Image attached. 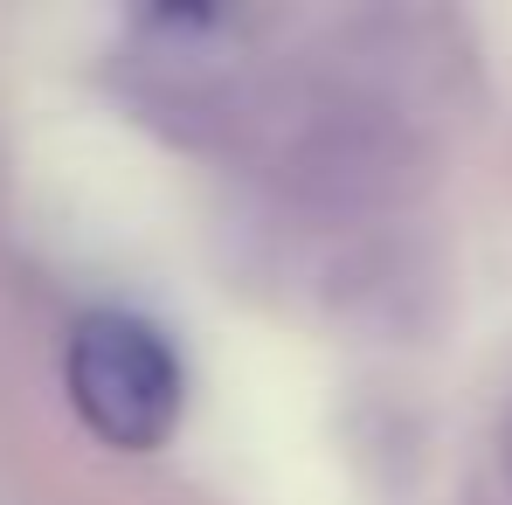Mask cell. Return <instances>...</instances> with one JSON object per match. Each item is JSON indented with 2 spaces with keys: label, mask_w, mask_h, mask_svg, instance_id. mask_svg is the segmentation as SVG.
<instances>
[{
  "label": "cell",
  "mask_w": 512,
  "mask_h": 505,
  "mask_svg": "<svg viewBox=\"0 0 512 505\" xmlns=\"http://www.w3.org/2000/svg\"><path fill=\"white\" fill-rule=\"evenodd\" d=\"M70 409L104 450H160L180 429L187 374L173 339L139 312H84L63 346Z\"/></svg>",
  "instance_id": "1"
}]
</instances>
